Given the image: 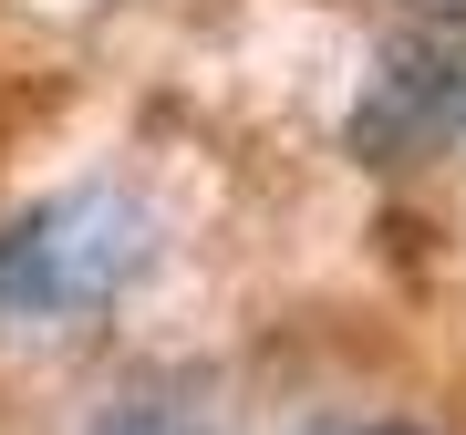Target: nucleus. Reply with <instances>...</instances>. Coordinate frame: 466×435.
Listing matches in <instances>:
<instances>
[{
  "label": "nucleus",
  "mask_w": 466,
  "mask_h": 435,
  "mask_svg": "<svg viewBox=\"0 0 466 435\" xmlns=\"http://www.w3.org/2000/svg\"><path fill=\"white\" fill-rule=\"evenodd\" d=\"M363 435H415V425H363Z\"/></svg>",
  "instance_id": "nucleus-5"
},
{
  "label": "nucleus",
  "mask_w": 466,
  "mask_h": 435,
  "mask_svg": "<svg viewBox=\"0 0 466 435\" xmlns=\"http://www.w3.org/2000/svg\"><path fill=\"white\" fill-rule=\"evenodd\" d=\"M466 135V42H404L373 63L363 104H352V156L363 167H415V156H446Z\"/></svg>",
  "instance_id": "nucleus-2"
},
{
  "label": "nucleus",
  "mask_w": 466,
  "mask_h": 435,
  "mask_svg": "<svg viewBox=\"0 0 466 435\" xmlns=\"http://www.w3.org/2000/svg\"><path fill=\"white\" fill-rule=\"evenodd\" d=\"M394 11H415L425 32H466V0H394Z\"/></svg>",
  "instance_id": "nucleus-4"
},
{
  "label": "nucleus",
  "mask_w": 466,
  "mask_h": 435,
  "mask_svg": "<svg viewBox=\"0 0 466 435\" xmlns=\"http://www.w3.org/2000/svg\"><path fill=\"white\" fill-rule=\"evenodd\" d=\"M94 435H218V425H208V404H187L167 384H135V394H115L94 415Z\"/></svg>",
  "instance_id": "nucleus-3"
},
{
  "label": "nucleus",
  "mask_w": 466,
  "mask_h": 435,
  "mask_svg": "<svg viewBox=\"0 0 466 435\" xmlns=\"http://www.w3.org/2000/svg\"><path fill=\"white\" fill-rule=\"evenodd\" d=\"M156 259V218L125 187H63L0 228V332H52V321L115 311Z\"/></svg>",
  "instance_id": "nucleus-1"
}]
</instances>
